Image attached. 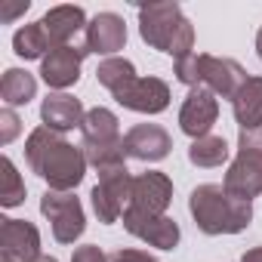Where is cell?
Segmentation results:
<instances>
[{
  "mask_svg": "<svg viewBox=\"0 0 262 262\" xmlns=\"http://www.w3.org/2000/svg\"><path fill=\"white\" fill-rule=\"evenodd\" d=\"M25 161L53 191H74L86 176V155L80 145H71L62 133L50 126L31 129L25 139Z\"/></svg>",
  "mask_w": 262,
  "mask_h": 262,
  "instance_id": "6da1fadb",
  "label": "cell"
},
{
  "mask_svg": "<svg viewBox=\"0 0 262 262\" xmlns=\"http://www.w3.org/2000/svg\"><path fill=\"white\" fill-rule=\"evenodd\" d=\"M194 225L204 234H237L253 222V204L231 198L222 185H198L188 198Z\"/></svg>",
  "mask_w": 262,
  "mask_h": 262,
  "instance_id": "7a4b0ae2",
  "label": "cell"
},
{
  "mask_svg": "<svg viewBox=\"0 0 262 262\" xmlns=\"http://www.w3.org/2000/svg\"><path fill=\"white\" fill-rule=\"evenodd\" d=\"M139 34L148 47H155L173 59L194 53V28L182 16V7L176 0L139 7Z\"/></svg>",
  "mask_w": 262,
  "mask_h": 262,
  "instance_id": "3957f363",
  "label": "cell"
},
{
  "mask_svg": "<svg viewBox=\"0 0 262 262\" xmlns=\"http://www.w3.org/2000/svg\"><path fill=\"white\" fill-rule=\"evenodd\" d=\"M222 188L231 198L250 201L262 194V126L259 129H241L237 136V158L231 161Z\"/></svg>",
  "mask_w": 262,
  "mask_h": 262,
  "instance_id": "277c9868",
  "label": "cell"
},
{
  "mask_svg": "<svg viewBox=\"0 0 262 262\" xmlns=\"http://www.w3.org/2000/svg\"><path fill=\"white\" fill-rule=\"evenodd\" d=\"M40 213L50 219L53 237L59 244H74L83 228H86V216H83V204L74 191H53L47 188L40 198Z\"/></svg>",
  "mask_w": 262,
  "mask_h": 262,
  "instance_id": "5b68a950",
  "label": "cell"
},
{
  "mask_svg": "<svg viewBox=\"0 0 262 262\" xmlns=\"http://www.w3.org/2000/svg\"><path fill=\"white\" fill-rule=\"evenodd\" d=\"M129 194H133V176H129L126 167L99 173V182H96V188L90 194L99 222L102 225H111V222L123 219V213L129 207Z\"/></svg>",
  "mask_w": 262,
  "mask_h": 262,
  "instance_id": "8992f818",
  "label": "cell"
},
{
  "mask_svg": "<svg viewBox=\"0 0 262 262\" xmlns=\"http://www.w3.org/2000/svg\"><path fill=\"white\" fill-rule=\"evenodd\" d=\"M123 228L133 234V237H139V241H145L148 247H158V250H176L179 247V237H182L176 219L139 213V210H129V207L123 213Z\"/></svg>",
  "mask_w": 262,
  "mask_h": 262,
  "instance_id": "52a82bcc",
  "label": "cell"
},
{
  "mask_svg": "<svg viewBox=\"0 0 262 262\" xmlns=\"http://www.w3.org/2000/svg\"><path fill=\"white\" fill-rule=\"evenodd\" d=\"M111 96L117 99V105L139 114H161L170 105V86L161 77H133Z\"/></svg>",
  "mask_w": 262,
  "mask_h": 262,
  "instance_id": "ba28073f",
  "label": "cell"
},
{
  "mask_svg": "<svg viewBox=\"0 0 262 262\" xmlns=\"http://www.w3.org/2000/svg\"><path fill=\"white\" fill-rule=\"evenodd\" d=\"M219 117V102L216 96L207 90V86H194L188 90L182 108H179V129L191 139H201V136H210V129Z\"/></svg>",
  "mask_w": 262,
  "mask_h": 262,
  "instance_id": "9c48e42d",
  "label": "cell"
},
{
  "mask_svg": "<svg viewBox=\"0 0 262 262\" xmlns=\"http://www.w3.org/2000/svg\"><path fill=\"white\" fill-rule=\"evenodd\" d=\"M90 56L86 43L83 47H59V50H50L47 59L40 62V77L50 90L62 93L68 86H74L80 80V65L83 59Z\"/></svg>",
  "mask_w": 262,
  "mask_h": 262,
  "instance_id": "30bf717a",
  "label": "cell"
},
{
  "mask_svg": "<svg viewBox=\"0 0 262 262\" xmlns=\"http://www.w3.org/2000/svg\"><path fill=\"white\" fill-rule=\"evenodd\" d=\"M173 201V182L170 176L148 170L133 176V194H129V210L151 213V216H167V207Z\"/></svg>",
  "mask_w": 262,
  "mask_h": 262,
  "instance_id": "8fae6325",
  "label": "cell"
},
{
  "mask_svg": "<svg viewBox=\"0 0 262 262\" xmlns=\"http://www.w3.org/2000/svg\"><path fill=\"white\" fill-rule=\"evenodd\" d=\"M244 83H247L244 65H237L234 59H222V56L201 53V86H207L213 96L234 99Z\"/></svg>",
  "mask_w": 262,
  "mask_h": 262,
  "instance_id": "7c38bea8",
  "label": "cell"
},
{
  "mask_svg": "<svg viewBox=\"0 0 262 262\" xmlns=\"http://www.w3.org/2000/svg\"><path fill=\"white\" fill-rule=\"evenodd\" d=\"M123 139H126V155L142 164L164 161L173 148V139L161 123H136Z\"/></svg>",
  "mask_w": 262,
  "mask_h": 262,
  "instance_id": "4fadbf2b",
  "label": "cell"
},
{
  "mask_svg": "<svg viewBox=\"0 0 262 262\" xmlns=\"http://www.w3.org/2000/svg\"><path fill=\"white\" fill-rule=\"evenodd\" d=\"M0 253H7L19 262L40 259V231L28 219H0Z\"/></svg>",
  "mask_w": 262,
  "mask_h": 262,
  "instance_id": "5bb4252c",
  "label": "cell"
},
{
  "mask_svg": "<svg viewBox=\"0 0 262 262\" xmlns=\"http://www.w3.org/2000/svg\"><path fill=\"white\" fill-rule=\"evenodd\" d=\"M126 43V25L117 13H99L86 25V50L96 56H114Z\"/></svg>",
  "mask_w": 262,
  "mask_h": 262,
  "instance_id": "9a60e30c",
  "label": "cell"
},
{
  "mask_svg": "<svg viewBox=\"0 0 262 262\" xmlns=\"http://www.w3.org/2000/svg\"><path fill=\"white\" fill-rule=\"evenodd\" d=\"M83 117H86V111H83L80 99H74L68 93H50L40 102V120H43V126L56 129V133H68L74 126H83Z\"/></svg>",
  "mask_w": 262,
  "mask_h": 262,
  "instance_id": "2e32d148",
  "label": "cell"
},
{
  "mask_svg": "<svg viewBox=\"0 0 262 262\" xmlns=\"http://www.w3.org/2000/svg\"><path fill=\"white\" fill-rule=\"evenodd\" d=\"M40 25H43V34H47L50 47L59 50V47H71V37L77 31H86L90 22H86V13L80 7H53L40 19Z\"/></svg>",
  "mask_w": 262,
  "mask_h": 262,
  "instance_id": "e0dca14e",
  "label": "cell"
},
{
  "mask_svg": "<svg viewBox=\"0 0 262 262\" xmlns=\"http://www.w3.org/2000/svg\"><path fill=\"white\" fill-rule=\"evenodd\" d=\"M231 111L241 129H259L262 126V77H247V83L231 99Z\"/></svg>",
  "mask_w": 262,
  "mask_h": 262,
  "instance_id": "ac0fdd59",
  "label": "cell"
},
{
  "mask_svg": "<svg viewBox=\"0 0 262 262\" xmlns=\"http://www.w3.org/2000/svg\"><path fill=\"white\" fill-rule=\"evenodd\" d=\"M80 133H83V145L114 142V139H120V120H117L114 111H108V108L99 105V108H90V111H86Z\"/></svg>",
  "mask_w": 262,
  "mask_h": 262,
  "instance_id": "d6986e66",
  "label": "cell"
},
{
  "mask_svg": "<svg viewBox=\"0 0 262 262\" xmlns=\"http://www.w3.org/2000/svg\"><path fill=\"white\" fill-rule=\"evenodd\" d=\"M0 96H4L7 108L28 105V102L37 96V80H34V74L25 71V68H7V71H4V80H0Z\"/></svg>",
  "mask_w": 262,
  "mask_h": 262,
  "instance_id": "ffe728a7",
  "label": "cell"
},
{
  "mask_svg": "<svg viewBox=\"0 0 262 262\" xmlns=\"http://www.w3.org/2000/svg\"><path fill=\"white\" fill-rule=\"evenodd\" d=\"M80 148H83V155H86V164L96 167L99 173L126 167V158H129V155H126V139H123V136L114 139V142H96V145H83V142H80Z\"/></svg>",
  "mask_w": 262,
  "mask_h": 262,
  "instance_id": "44dd1931",
  "label": "cell"
},
{
  "mask_svg": "<svg viewBox=\"0 0 262 262\" xmlns=\"http://www.w3.org/2000/svg\"><path fill=\"white\" fill-rule=\"evenodd\" d=\"M13 50H16V56L19 59H47V53L53 50L50 47V40H47V34H43V25L40 22H31V25H22L16 34H13Z\"/></svg>",
  "mask_w": 262,
  "mask_h": 262,
  "instance_id": "7402d4cb",
  "label": "cell"
},
{
  "mask_svg": "<svg viewBox=\"0 0 262 262\" xmlns=\"http://www.w3.org/2000/svg\"><path fill=\"white\" fill-rule=\"evenodd\" d=\"M188 161L201 170H213L222 167L228 161V142L222 136H201L188 145Z\"/></svg>",
  "mask_w": 262,
  "mask_h": 262,
  "instance_id": "603a6c76",
  "label": "cell"
},
{
  "mask_svg": "<svg viewBox=\"0 0 262 262\" xmlns=\"http://www.w3.org/2000/svg\"><path fill=\"white\" fill-rule=\"evenodd\" d=\"M133 77H139L136 68H133V62H129V59H120V56H111V59L99 62V68H96V80H99L105 90H111V93H117L123 83H129Z\"/></svg>",
  "mask_w": 262,
  "mask_h": 262,
  "instance_id": "cb8c5ba5",
  "label": "cell"
},
{
  "mask_svg": "<svg viewBox=\"0 0 262 262\" xmlns=\"http://www.w3.org/2000/svg\"><path fill=\"white\" fill-rule=\"evenodd\" d=\"M0 170H4V188H0V204L4 207H19L25 201V182L16 170V164L10 158L0 161Z\"/></svg>",
  "mask_w": 262,
  "mask_h": 262,
  "instance_id": "d4e9b609",
  "label": "cell"
},
{
  "mask_svg": "<svg viewBox=\"0 0 262 262\" xmlns=\"http://www.w3.org/2000/svg\"><path fill=\"white\" fill-rule=\"evenodd\" d=\"M173 74H176V80H179V83H185L188 90L201 86V53H188V56L176 59Z\"/></svg>",
  "mask_w": 262,
  "mask_h": 262,
  "instance_id": "484cf974",
  "label": "cell"
},
{
  "mask_svg": "<svg viewBox=\"0 0 262 262\" xmlns=\"http://www.w3.org/2000/svg\"><path fill=\"white\" fill-rule=\"evenodd\" d=\"M19 129H22V120H19V114L13 108L0 111V145H10L19 136Z\"/></svg>",
  "mask_w": 262,
  "mask_h": 262,
  "instance_id": "4316f807",
  "label": "cell"
},
{
  "mask_svg": "<svg viewBox=\"0 0 262 262\" xmlns=\"http://www.w3.org/2000/svg\"><path fill=\"white\" fill-rule=\"evenodd\" d=\"M71 262H111V256H105L102 247H96V244H83L71 253Z\"/></svg>",
  "mask_w": 262,
  "mask_h": 262,
  "instance_id": "83f0119b",
  "label": "cell"
},
{
  "mask_svg": "<svg viewBox=\"0 0 262 262\" xmlns=\"http://www.w3.org/2000/svg\"><path fill=\"white\" fill-rule=\"evenodd\" d=\"M111 262H158V259L145 250H114Z\"/></svg>",
  "mask_w": 262,
  "mask_h": 262,
  "instance_id": "f1b7e54d",
  "label": "cell"
},
{
  "mask_svg": "<svg viewBox=\"0 0 262 262\" xmlns=\"http://www.w3.org/2000/svg\"><path fill=\"white\" fill-rule=\"evenodd\" d=\"M25 13H28V0H25V4H19V7H7L4 13H0V22H16Z\"/></svg>",
  "mask_w": 262,
  "mask_h": 262,
  "instance_id": "f546056e",
  "label": "cell"
},
{
  "mask_svg": "<svg viewBox=\"0 0 262 262\" xmlns=\"http://www.w3.org/2000/svg\"><path fill=\"white\" fill-rule=\"evenodd\" d=\"M241 262H262V247H253L241 256Z\"/></svg>",
  "mask_w": 262,
  "mask_h": 262,
  "instance_id": "4dcf8cb0",
  "label": "cell"
},
{
  "mask_svg": "<svg viewBox=\"0 0 262 262\" xmlns=\"http://www.w3.org/2000/svg\"><path fill=\"white\" fill-rule=\"evenodd\" d=\"M256 53H259V59H262V28L256 31Z\"/></svg>",
  "mask_w": 262,
  "mask_h": 262,
  "instance_id": "1f68e13d",
  "label": "cell"
},
{
  "mask_svg": "<svg viewBox=\"0 0 262 262\" xmlns=\"http://www.w3.org/2000/svg\"><path fill=\"white\" fill-rule=\"evenodd\" d=\"M0 262H19V259H13V256H7V253H0Z\"/></svg>",
  "mask_w": 262,
  "mask_h": 262,
  "instance_id": "d6a6232c",
  "label": "cell"
},
{
  "mask_svg": "<svg viewBox=\"0 0 262 262\" xmlns=\"http://www.w3.org/2000/svg\"><path fill=\"white\" fill-rule=\"evenodd\" d=\"M34 262H59V259H53V256H40V259H34Z\"/></svg>",
  "mask_w": 262,
  "mask_h": 262,
  "instance_id": "836d02e7",
  "label": "cell"
}]
</instances>
